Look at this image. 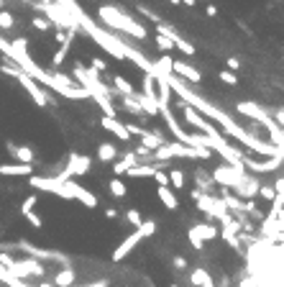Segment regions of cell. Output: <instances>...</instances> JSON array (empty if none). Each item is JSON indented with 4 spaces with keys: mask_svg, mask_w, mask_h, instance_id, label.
<instances>
[{
    "mask_svg": "<svg viewBox=\"0 0 284 287\" xmlns=\"http://www.w3.org/2000/svg\"><path fill=\"white\" fill-rule=\"evenodd\" d=\"M28 187L41 190V192H51L56 198H64V200H77L82 203L87 210H95L97 208V195L85 190L82 185H77L74 179H59V177H39L31 174L28 177Z\"/></svg>",
    "mask_w": 284,
    "mask_h": 287,
    "instance_id": "cell-1",
    "label": "cell"
},
{
    "mask_svg": "<svg viewBox=\"0 0 284 287\" xmlns=\"http://www.w3.org/2000/svg\"><path fill=\"white\" fill-rule=\"evenodd\" d=\"M97 18L102 26H108L110 31H118V34H128L133 39H139L143 41L148 34H146V28L139 23V21H133L126 10H121L118 5H100L97 8Z\"/></svg>",
    "mask_w": 284,
    "mask_h": 287,
    "instance_id": "cell-2",
    "label": "cell"
},
{
    "mask_svg": "<svg viewBox=\"0 0 284 287\" xmlns=\"http://www.w3.org/2000/svg\"><path fill=\"white\" fill-rule=\"evenodd\" d=\"M154 233H156V223H154V221H143V223L139 226V229L133 231L131 236H126V238L121 241V246H118V249L113 251V262H115V264H118V262H123L126 256H128L133 249H136L143 238L154 236Z\"/></svg>",
    "mask_w": 284,
    "mask_h": 287,
    "instance_id": "cell-3",
    "label": "cell"
},
{
    "mask_svg": "<svg viewBox=\"0 0 284 287\" xmlns=\"http://www.w3.org/2000/svg\"><path fill=\"white\" fill-rule=\"evenodd\" d=\"M213 182L218 185V187H226V190H231L233 195H238V190H241V185H243V177H246V172L241 174V172H236L233 167H228L226 162L223 164H218V167L213 170Z\"/></svg>",
    "mask_w": 284,
    "mask_h": 287,
    "instance_id": "cell-4",
    "label": "cell"
},
{
    "mask_svg": "<svg viewBox=\"0 0 284 287\" xmlns=\"http://www.w3.org/2000/svg\"><path fill=\"white\" fill-rule=\"evenodd\" d=\"M16 80L23 85V90H26L28 95H31V100L39 105V108H47V105H56V98H54V95H47V90H44V87H41V85L31 77V74L21 72Z\"/></svg>",
    "mask_w": 284,
    "mask_h": 287,
    "instance_id": "cell-5",
    "label": "cell"
},
{
    "mask_svg": "<svg viewBox=\"0 0 284 287\" xmlns=\"http://www.w3.org/2000/svg\"><path fill=\"white\" fill-rule=\"evenodd\" d=\"M8 272H10L13 277H18V280H28V277H47V267H44L39 259H34V256H26V259H16Z\"/></svg>",
    "mask_w": 284,
    "mask_h": 287,
    "instance_id": "cell-6",
    "label": "cell"
},
{
    "mask_svg": "<svg viewBox=\"0 0 284 287\" xmlns=\"http://www.w3.org/2000/svg\"><path fill=\"white\" fill-rule=\"evenodd\" d=\"M90 164H93V159H90L87 154H77V152H72L67 157V167L64 172H59L56 177L59 179H74V177H82L90 172Z\"/></svg>",
    "mask_w": 284,
    "mask_h": 287,
    "instance_id": "cell-7",
    "label": "cell"
},
{
    "mask_svg": "<svg viewBox=\"0 0 284 287\" xmlns=\"http://www.w3.org/2000/svg\"><path fill=\"white\" fill-rule=\"evenodd\" d=\"M243 167L251 174H266V172H279L284 167V157H266V159H251L248 154L243 157Z\"/></svg>",
    "mask_w": 284,
    "mask_h": 287,
    "instance_id": "cell-8",
    "label": "cell"
},
{
    "mask_svg": "<svg viewBox=\"0 0 284 287\" xmlns=\"http://www.w3.org/2000/svg\"><path fill=\"white\" fill-rule=\"evenodd\" d=\"M172 74H177L179 80H185L189 85H200L202 82V72L195 64L185 62V59H174V62H172Z\"/></svg>",
    "mask_w": 284,
    "mask_h": 287,
    "instance_id": "cell-9",
    "label": "cell"
},
{
    "mask_svg": "<svg viewBox=\"0 0 284 287\" xmlns=\"http://www.w3.org/2000/svg\"><path fill=\"white\" fill-rule=\"evenodd\" d=\"M18 249H21L23 254H28V256H34V259H39V262L51 259V262H59V264H67V256H64V254H59V251H49V249H36V246L31 244V241H21Z\"/></svg>",
    "mask_w": 284,
    "mask_h": 287,
    "instance_id": "cell-10",
    "label": "cell"
},
{
    "mask_svg": "<svg viewBox=\"0 0 284 287\" xmlns=\"http://www.w3.org/2000/svg\"><path fill=\"white\" fill-rule=\"evenodd\" d=\"M236 111L241 113V115H246V118H251V120H256V123H261V120H266L269 113L264 105H259V103H251V100H241V103H236Z\"/></svg>",
    "mask_w": 284,
    "mask_h": 287,
    "instance_id": "cell-11",
    "label": "cell"
},
{
    "mask_svg": "<svg viewBox=\"0 0 284 287\" xmlns=\"http://www.w3.org/2000/svg\"><path fill=\"white\" fill-rule=\"evenodd\" d=\"M218 226H213V223H192L189 226V231H187V236L189 238H197V241H213V238H218Z\"/></svg>",
    "mask_w": 284,
    "mask_h": 287,
    "instance_id": "cell-12",
    "label": "cell"
},
{
    "mask_svg": "<svg viewBox=\"0 0 284 287\" xmlns=\"http://www.w3.org/2000/svg\"><path fill=\"white\" fill-rule=\"evenodd\" d=\"M100 126L105 128L108 133H113L115 139H121V141H128V144H131V133H128V128L123 126V120H118V118H108V115H102V118H100Z\"/></svg>",
    "mask_w": 284,
    "mask_h": 287,
    "instance_id": "cell-13",
    "label": "cell"
},
{
    "mask_svg": "<svg viewBox=\"0 0 284 287\" xmlns=\"http://www.w3.org/2000/svg\"><path fill=\"white\" fill-rule=\"evenodd\" d=\"M5 149H8V154L16 159V162H21V164H34L36 162V154H34V149L31 146H18V144H13V141H8L5 144Z\"/></svg>",
    "mask_w": 284,
    "mask_h": 287,
    "instance_id": "cell-14",
    "label": "cell"
},
{
    "mask_svg": "<svg viewBox=\"0 0 284 287\" xmlns=\"http://www.w3.org/2000/svg\"><path fill=\"white\" fill-rule=\"evenodd\" d=\"M167 141H169V139H167V136H164L159 128H154V131H146V133L141 136V139H139V144L146 149V152H151V154L156 152L159 146H164V144H167Z\"/></svg>",
    "mask_w": 284,
    "mask_h": 287,
    "instance_id": "cell-15",
    "label": "cell"
},
{
    "mask_svg": "<svg viewBox=\"0 0 284 287\" xmlns=\"http://www.w3.org/2000/svg\"><path fill=\"white\" fill-rule=\"evenodd\" d=\"M0 174L3 177H31L34 174V164H0Z\"/></svg>",
    "mask_w": 284,
    "mask_h": 287,
    "instance_id": "cell-16",
    "label": "cell"
},
{
    "mask_svg": "<svg viewBox=\"0 0 284 287\" xmlns=\"http://www.w3.org/2000/svg\"><path fill=\"white\" fill-rule=\"evenodd\" d=\"M189 285L192 287H215V280L205 267H195L189 272Z\"/></svg>",
    "mask_w": 284,
    "mask_h": 287,
    "instance_id": "cell-17",
    "label": "cell"
},
{
    "mask_svg": "<svg viewBox=\"0 0 284 287\" xmlns=\"http://www.w3.org/2000/svg\"><path fill=\"white\" fill-rule=\"evenodd\" d=\"M195 185H197L195 190H200V192H205V195H215V187H218V185L213 182V177L207 174L202 167L195 170Z\"/></svg>",
    "mask_w": 284,
    "mask_h": 287,
    "instance_id": "cell-18",
    "label": "cell"
},
{
    "mask_svg": "<svg viewBox=\"0 0 284 287\" xmlns=\"http://www.w3.org/2000/svg\"><path fill=\"white\" fill-rule=\"evenodd\" d=\"M156 195H159L161 205L167 208V210H177V208H179V200H177V195H174V190H172L169 185H159V187H156Z\"/></svg>",
    "mask_w": 284,
    "mask_h": 287,
    "instance_id": "cell-19",
    "label": "cell"
},
{
    "mask_svg": "<svg viewBox=\"0 0 284 287\" xmlns=\"http://www.w3.org/2000/svg\"><path fill=\"white\" fill-rule=\"evenodd\" d=\"M74 280H77V272H74L69 264H64L62 269L56 272V277H54V287H74Z\"/></svg>",
    "mask_w": 284,
    "mask_h": 287,
    "instance_id": "cell-20",
    "label": "cell"
},
{
    "mask_svg": "<svg viewBox=\"0 0 284 287\" xmlns=\"http://www.w3.org/2000/svg\"><path fill=\"white\" fill-rule=\"evenodd\" d=\"M97 159H100L102 164H113V162L118 159V146L110 144V141L97 144Z\"/></svg>",
    "mask_w": 284,
    "mask_h": 287,
    "instance_id": "cell-21",
    "label": "cell"
},
{
    "mask_svg": "<svg viewBox=\"0 0 284 287\" xmlns=\"http://www.w3.org/2000/svg\"><path fill=\"white\" fill-rule=\"evenodd\" d=\"M156 172V164L154 162H148V164H136V167H128L126 174L131 179H143V177H151Z\"/></svg>",
    "mask_w": 284,
    "mask_h": 287,
    "instance_id": "cell-22",
    "label": "cell"
},
{
    "mask_svg": "<svg viewBox=\"0 0 284 287\" xmlns=\"http://www.w3.org/2000/svg\"><path fill=\"white\" fill-rule=\"evenodd\" d=\"M133 98H136V100L141 103V108H143V113H146V115H151V118H156V115H159V105H156V100L146 98V95H141V93H133Z\"/></svg>",
    "mask_w": 284,
    "mask_h": 287,
    "instance_id": "cell-23",
    "label": "cell"
},
{
    "mask_svg": "<svg viewBox=\"0 0 284 287\" xmlns=\"http://www.w3.org/2000/svg\"><path fill=\"white\" fill-rule=\"evenodd\" d=\"M172 41H174V49H179V52H182L185 57H195V44H192V41H187L185 36H179V34H174L172 36Z\"/></svg>",
    "mask_w": 284,
    "mask_h": 287,
    "instance_id": "cell-24",
    "label": "cell"
},
{
    "mask_svg": "<svg viewBox=\"0 0 284 287\" xmlns=\"http://www.w3.org/2000/svg\"><path fill=\"white\" fill-rule=\"evenodd\" d=\"M108 190H110V195H113V198H118V200H123L126 195H128V185L123 182L121 177H113L110 182H108Z\"/></svg>",
    "mask_w": 284,
    "mask_h": 287,
    "instance_id": "cell-25",
    "label": "cell"
},
{
    "mask_svg": "<svg viewBox=\"0 0 284 287\" xmlns=\"http://www.w3.org/2000/svg\"><path fill=\"white\" fill-rule=\"evenodd\" d=\"M113 87H115V93L118 95H133V93H136V87H133L126 77H121V74H115V77H113Z\"/></svg>",
    "mask_w": 284,
    "mask_h": 287,
    "instance_id": "cell-26",
    "label": "cell"
},
{
    "mask_svg": "<svg viewBox=\"0 0 284 287\" xmlns=\"http://www.w3.org/2000/svg\"><path fill=\"white\" fill-rule=\"evenodd\" d=\"M123 111L126 113H131V115H146L143 113V108H141V103L136 100V98H133V95H123Z\"/></svg>",
    "mask_w": 284,
    "mask_h": 287,
    "instance_id": "cell-27",
    "label": "cell"
},
{
    "mask_svg": "<svg viewBox=\"0 0 284 287\" xmlns=\"http://www.w3.org/2000/svg\"><path fill=\"white\" fill-rule=\"evenodd\" d=\"M169 174V187L177 192V190H185V172L179 170V167H174V170H169L167 172Z\"/></svg>",
    "mask_w": 284,
    "mask_h": 287,
    "instance_id": "cell-28",
    "label": "cell"
},
{
    "mask_svg": "<svg viewBox=\"0 0 284 287\" xmlns=\"http://www.w3.org/2000/svg\"><path fill=\"white\" fill-rule=\"evenodd\" d=\"M69 49H72V47H59V49L54 52V57H51V72H59V67L64 64V59H67Z\"/></svg>",
    "mask_w": 284,
    "mask_h": 287,
    "instance_id": "cell-29",
    "label": "cell"
},
{
    "mask_svg": "<svg viewBox=\"0 0 284 287\" xmlns=\"http://www.w3.org/2000/svg\"><path fill=\"white\" fill-rule=\"evenodd\" d=\"M123 218H126L128 226H133V229H139V226L143 223V216H141V210H139V208H128Z\"/></svg>",
    "mask_w": 284,
    "mask_h": 287,
    "instance_id": "cell-30",
    "label": "cell"
},
{
    "mask_svg": "<svg viewBox=\"0 0 284 287\" xmlns=\"http://www.w3.org/2000/svg\"><path fill=\"white\" fill-rule=\"evenodd\" d=\"M154 44H156V49H159L161 54H169V52L174 49V41H172L169 36H159V34H156V36H154Z\"/></svg>",
    "mask_w": 284,
    "mask_h": 287,
    "instance_id": "cell-31",
    "label": "cell"
},
{
    "mask_svg": "<svg viewBox=\"0 0 284 287\" xmlns=\"http://www.w3.org/2000/svg\"><path fill=\"white\" fill-rule=\"evenodd\" d=\"M16 26V18H13L10 10H0V31H13Z\"/></svg>",
    "mask_w": 284,
    "mask_h": 287,
    "instance_id": "cell-32",
    "label": "cell"
},
{
    "mask_svg": "<svg viewBox=\"0 0 284 287\" xmlns=\"http://www.w3.org/2000/svg\"><path fill=\"white\" fill-rule=\"evenodd\" d=\"M256 195H261V198H264L266 203H272V200L277 198V190H274V185H264V182H261V185H259V192H256Z\"/></svg>",
    "mask_w": 284,
    "mask_h": 287,
    "instance_id": "cell-33",
    "label": "cell"
},
{
    "mask_svg": "<svg viewBox=\"0 0 284 287\" xmlns=\"http://www.w3.org/2000/svg\"><path fill=\"white\" fill-rule=\"evenodd\" d=\"M31 26L36 28V31H49V28H51V21L44 18V16H34V18H31Z\"/></svg>",
    "mask_w": 284,
    "mask_h": 287,
    "instance_id": "cell-34",
    "label": "cell"
},
{
    "mask_svg": "<svg viewBox=\"0 0 284 287\" xmlns=\"http://www.w3.org/2000/svg\"><path fill=\"white\" fill-rule=\"evenodd\" d=\"M218 77H220V82H226L228 87H236V85H238V77H236V72H231V69H223V72L218 74Z\"/></svg>",
    "mask_w": 284,
    "mask_h": 287,
    "instance_id": "cell-35",
    "label": "cell"
},
{
    "mask_svg": "<svg viewBox=\"0 0 284 287\" xmlns=\"http://www.w3.org/2000/svg\"><path fill=\"white\" fill-rule=\"evenodd\" d=\"M126 128H128V133H131V139H141V136L148 131V128H143V126H139V123H123Z\"/></svg>",
    "mask_w": 284,
    "mask_h": 287,
    "instance_id": "cell-36",
    "label": "cell"
},
{
    "mask_svg": "<svg viewBox=\"0 0 284 287\" xmlns=\"http://www.w3.org/2000/svg\"><path fill=\"white\" fill-rule=\"evenodd\" d=\"M156 34H159V36H169V39H172V36L177 34V28H174L172 23L167 26V23H164V21H161V23H156Z\"/></svg>",
    "mask_w": 284,
    "mask_h": 287,
    "instance_id": "cell-37",
    "label": "cell"
},
{
    "mask_svg": "<svg viewBox=\"0 0 284 287\" xmlns=\"http://www.w3.org/2000/svg\"><path fill=\"white\" fill-rule=\"evenodd\" d=\"M90 67H93L97 74H100V72H108V62H105V59H100V57H93V59H90Z\"/></svg>",
    "mask_w": 284,
    "mask_h": 287,
    "instance_id": "cell-38",
    "label": "cell"
},
{
    "mask_svg": "<svg viewBox=\"0 0 284 287\" xmlns=\"http://www.w3.org/2000/svg\"><path fill=\"white\" fill-rule=\"evenodd\" d=\"M151 179L156 182V187H159V185H169V174H167V170H156V172L151 174Z\"/></svg>",
    "mask_w": 284,
    "mask_h": 287,
    "instance_id": "cell-39",
    "label": "cell"
},
{
    "mask_svg": "<svg viewBox=\"0 0 284 287\" xmlns=\"http://www.w3.org/2000/svg\"><path fill=\"white\" fill-rule=\"evenodd\" d=\"M23 216H26V221L31 223L34 229H41V226H44V221H41V216L36 213V210H28V213H23Z\"/></svg>",
    "mask_w": 284,
    "mask_h": 287,
    "instance_id": "cell-40",
    "label": "cell"
},
{
    "mask_svg": "<svg viewBox=\"0 0 284 287\" xmlns=\"http://www.w3.org/2000/svg\"><path fill=\"white\" fill-rule=\"evenodd\" d=\"M36 203H39L36 195H28V198L21 203V213H28V210H34V208H36Z\"/></svg>",
    "mask_w": 284,
    "mask_h": 287,
    "instance_id": "cell-41",
    "label": "cell"
},
{
    "mask_svg": "<svg viewBox=\"0 0 284 287\" xmlns=\"http://www.w3.org/2000/svg\"><path fill=\"white\" fill-rule=\"evenodd\" d=\"M10 47L16 49V52H28V39H26V36H18V39L10 41Z\"/></svg>",
    "mask_w": 284,
    "mask_h": 287,
    "instance_id": "cell-42",
    "label": "cell"
},
{
    "mask_svg": "<svg viewBox=\"0 0 284 287\" xmlns=\"http://www.w3.org/2000/svg\"><path fill=\"white\" fill-rule=\"evenodd\" d=\"M139 10L143 13V16H146L148 21H154V23H161V16H159V13H154L151 8H146V5H139Z\"/></svg>",
    "mask_w": 284,
    "mask_h": 287,
    "instance_id": "cell-43",
    "label": "cell"
},
{
    "mask_svg": "<svg viewBox=\"0 0 284 287\" xmlns=\"http://www.w3.org/2000/svg\"><path fill=\"white\" fill-rule=\"evenodd\" d=\"M259 285H261V277H253V275L243 277L241 282H238V287H259Z\"/></svg>",
    "mask_w": 284,
    "mask_h": 287,
    "instance_id": "cell-44",
    "label": "cell"
},
{
    "mask_svg": "<svg viewBox=\"0 0 284 287\" xmlns=\"http://www.w3.org/2000/svg\"><path fill=\"white\" fill-rule=\"evenodd\" d=\"M172 267H174V272H185L189 264H187L185 256H174V259H172Z\"/></svg>",
    "mask_w": 284,
    "mask_h": 287,
    "instance_id": "cell-45",
    "label": "cell"
},
{
    "mask_svg": "<svg viewBox=\"0 0 284 287\" xmlns=\"http://www.w3.org/2000/svg\"><path fill=\"white\" fill-rule=\"evenodd\" d=\"M13 262H16V259H13V256H10L8 251H0V264H3L5 269H10V267H13Z\"/></svg>",
    "mask_w": 284,
    "mask_h": 287,
    "instance_id": "cell-46",
    "label": "cell"
},
{
    "mask_svg": "<svg viewBox=\"0 0 284 287\" xmlns=\"http://www.w3.org/2000/svg\"><path fill=\"white\" fill-rule=\"evenodd\" d=\"M226 64H228L231 72H238V69H241V59H238V57H228V62H226Z\"/></svg>",
    "mask_w": 284,
    "mask_h": 287,
    "instance_id": "cell-47",
    "label": "cell"
},
{
    "mask_svg": "<svg viewBox=\"0 0 284 287\" xmlns=\"http://www.w3.org/2000/svg\"><path fill=\"white\" fill-rule=\"evenodd\" d=\"M272 118L277 120V126H279V128H284V108H277Z\"/></svg>",
    "mask_w": 284,
    "mask_h": 287,
    "instance_id": "cell-48",
    "label": "cell"
},
{
    "mask_svg": "<svg viewBox=\"0 0 284 287\" xmlns=\"http://www.w3.org/2000/svg\"><path fill=\"white\" fill-rule=\"evenodd\" d=\"M205 13H207V18H218V5H213V3H207Z\"/></svg>",
    "mask_w": 284,
    "mask_h": 287,
    "instance_id": "cell-49",
    "label": "cell"
},
{
    "mask_svg": "<svg viewBox=\"0 0 284 287\" xmlns=\"http://www.w3.org/2000/svg\"><path fill=\"white\" fill-rule=\"evenodd\" d=\"M82 287H110L108 280H97V282H90V285H82Z\"/></svg>",
    "mask_w": 284,
    "mask_h": 287,
    "instance_id": "cell-50",
    "label": "cell"
},
{
    "mask_svg": "<svg viewBox=\"0 0 284 287\" xmlns=\"http://www.w3.org/2000/svg\"><path fill=\"white\" fill-rule=\"evenodd\" d=\"M105 218H108V221H115V218H118V210H115V208H108V210H105Z\"/></svg>",
    "mask_w": 284,
    "mask_h": 287,
    "instance_id": "cell-51",
    "label": "cell"
},
{
    "mask_svg": "<svg viewBox=\"0 0 284 287\" xmlns=\"http://www.w3.org/2000/svg\"><path fill=\"white\" fill-rule=\"evenodd\" d=\"M179 3L187 5V8H195V5H197V0H179Z\"/></svg>",
    "mask_w": 284,
    "mask_h": 287,
    "instance_id": "cell-52",
    "label": "cell"
},
{
    "mask_svg": "<svg viewBox=\"0 0 284 287\" xmlns=\"http://www.w3.org/2000/svg\"><path fill=\"white\" fill-rule=\"evenodd\" d=\"M39 287H54V285H51V282H41Z\"/></svg>",
    "mask_w": 284,
    "mask_h": 287,
    "instance_id": "cell-53",
    "label": "cell"
},
{
    "mask_svg": "<svg viewBox=\"0 0 284 287\" xmlns=\"http://www.w3.org/2000/svg\"><path fill=\"white\" fill-rule=\"evenodd\" d=\"M167 3H169V5H179V0H167Z\"/></svg>",
    "mask_w": 284,
    "mask_h": 287,
    "instance_id": "cell-54",
    "label": "cell"
},
{
    "mask_svg": "<svg viewBox=\"0 0 284 287\" xmlns=\"http://www.w3.org/2000/svg\"><path fill=\"white\" fill-rule=\"evenodd\" d=\"M3 5H5V3H3V0H0V10H5V8H3Z\"/></svg>",
    "mask_w": 284,
    "mask_h": 287,
    "instance_id": "cell-55",
    "label": "cell"
},
{
    "mask_svg": "<svg viewBox=\"0 0 284 287\" xmlns=\"http://www.w3.org/2000/svg\"><path fill=\"white\" fill-rule=\"evenodd\" d=\"M274 3H284V0H274Z\"/></svg>",
    "mask_w": 284,
    "mask_h": 287,
    "instance_id": "cell-56",
    "label": "cell"
}]
</instances>
